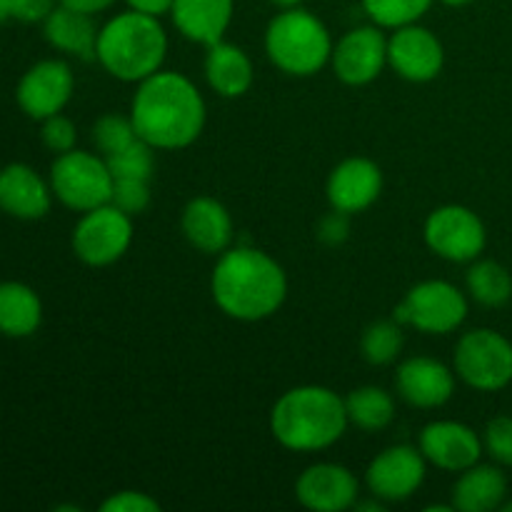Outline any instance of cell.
I'll use <instances>...</instances> for the list:
<instances>
[{
  "instance_id": "obj_1",
  "label": "cell",
  "mask_w": 512,
  "mask_h": 512,
  "mask_svg": "<svg viewBox=\"0 0 512 512\" xmlns=\"http://www.w3.org/2000/svg\"><path fill=\"white\" fill-rule=\"evenodd\" d=\"M130 118L138 138L155 150H180L193 145L203 133L205 100L183 73L158 70L138 85Z\"/></svg>"
},
{
  "instance_id": "obj_2",
  "label": "cell",
  "mask_w": 512,
  "mask_h": 512,
  "mask_svg": "<svg viewBox=\"0 0 512 512\" xmlns=\"http://www.w3.org/2000/svg\"><path fill=\"white\" fill-rule=\"evenodd\" d=\"M215 305L228 318L258 323L280 310L288 295V278L278 260L248 245L220 253L210 278Z\"/></svg>"
},
{
  "instance_id": "obj_3",
  "label": "cell",
  "mask_w": 512,
  "mask_h": 512,
  "mask_svg": "<svg viewBox=\"0 0 512 512\" xmlns=\"http://www.w3.org/2000/svg\"><path fill=\"white\" fill-rule=\"evenodd\" d=\"M350 425L345 400L323 385H300L278 398L270 410V433L295 453H318L345 435Z\"/></svg>"
},
{
  "instance_id": "obj_4",
  "label": "cell",
  "mask_w": 512,
  "mask_h": 512,
  "mask_svg": "<svg viewBox=\"0 0 512 512\" xmlns=\"http://www.w3.org/2000/svg\"><path fill=\"white\" fill-rule=\"evenodd\" d=\"M168 35L153 15L128 10L100 28L98 63L123 83H143L163 68Z\"/></svg>"
},
{
  "instance_id": "obj_5",
  "label": "cell",
  "mask_w": 512,
  "mask_h": 512,
  "mask_svg": "<svg viewBox=\"0 0 512 512\" xmlns=\"http://www.w3.org/2000/svg\"><path fill=\"white\" fill-rule=\"evenodd\" d=\"M265 53L283 73L308 78L333 58V38L318 15L298 5L270 20L265 30Z\"/></svg>"
},
{
  "instance_id": "obj_6",
  "label": "cell",
  "mask_w": 512,
  "mask_h": 512,
  "mask_svg": "<svg viewBox=\"0 0 512 512\" xmlns=\"http://www.w3.org/2000/svg\"><path fill=\"white\" fill-rule=\"evenodd\" d=\"M113 173L103 155L88 150H68L58 155L50 168V188L53 195L70 210L88 213L110 203L113 193Z\"/></svg>"
},
{
  "instance_id": "obj_7",
  "label": "cell",
  "mask_w": 512,
  "mask_h": 512,
  "mask_svg": "<svg viewBox=\"0 0 512 512\" xmlns=\"http://www.w3.org/2000/svg\"><path fill=\"white\" fill-rule=\"evenodd\" d=\"M455 373L483 393L503 390L512 383V343L498 330H470L455 348Z\"/></svg>"
},
{
  "instance_id": "obj_8",
  "label": "cell",
  "mask_w": 512,
  "mask_h": 512,
  "mask_svg": "<svg viewBox=\"0 0 512 512\" xmlns=\"http://www.w3.org/2000/svg\"><path fill=\"white\" fill-rule=\"evenodd\" d=\"M465 318H468V300L448 280L418 283L395 308V320L400 325H413L428 335L453 333Z\"/></svg>"
},
{
  "instance_id": "obj_9",
  "label": "cell",
  "mask_w": 512,
  "mask_h": 512,
  "mask_svg": "<svg viewBox=\"0 0 512 512\" xmlns=\"http://www.w3.org/2000/svg\"><path fill=\"white\" fill-rule=\"evenodd\" d=\"M130 243H133V218L113 203L83 213L73 230V253L90 268L118 263L128 253Z\"/></svg>"
},
{
  "instance_id": "obj_10",
  "label": "cell",
  "mask_w": 512,
  "mask_h": 512,
  "mask_svg": "<svg viewBox=\"0 0 512 512\" xmlns=\"http://www.w3.org/2000/svg\"><path fill=\"white\" fill-rule=\"evenodd\" d=\"M425 243L440 258L450 263H470L488 243L483 220L465 205L435 208L425 220Z\"/></svg>"
},
{
  "instance_id": "obj_11",
  "label": "cell",
  "mask_w": 512,
  "mask_h": 512,
  "mask_svg": "<svg viewBox=\"0 0 512 512\" xmlns=\"http://www.w3.org/2000/svg\"><path fill=\"white\" fill-rule=\"evenodd\" d=\"M425 455L420 448L393 445L383 450L365 470V483L373 498L383 503H403L425 483Z\"/></svg>"
},
{
  "instance_id": "obj_12",
  "label": "cell",
  "mask_w": 512,
  "mask_h": 512,
  "mask_svg": "<svg viewBox=\"0 0 512 512\" xmlns=\"http://www.w3.org/2000/svg\"><path fill=\"white\" fill-rule=\"evenodd\" d=\"M75 90V75L65 60H40L20 78L15 98L20 110L33 120L63 113Z\"/></svg>"
},
{
  "instance_id": "obj_13",
  "label": "cell",
  "mask_w": 512,
  "mask_h": 512,
  "mask_svg": "<svg viewBox=\"0 0 512 512\" xmlns=\"http://www.w3.org/2000/svg\"><path fill=\"white\" fill-rule=\"evenodd\" d=\"M445 63L443 43L433 30L418 23L395 28L388 38V65L410 83H430L440 75Z\"/></svg>"
},
{
  "instance_id": "obj_14",
  "label": "cell",
  "mask_w": 512,
  "mask_h": 512,
  "mask_svg": "<svg viewBox=\"0 0 512 512\" xmlns=\"http://www.w3.org/2000/svg\"><path fill=\"white\" fill-rule=\"evenodd\" d=\"M333 70L345 85H368L388 65V38L380 25L353 28L333 45Z\"/></svg>"
},
{
  "instance_id": "obj_15",
  "label": "cell",
  "mask_w": 512,
  "mask_h": 512,
  "mask_svg": "<svg viewBox=\"0 0 512 512\" xmlns=\"http://www.w3.org/2000/svg\"><path fill=\"white\" fill-rule=\"evenodd\" d=\"M420 453L435 468L463 473L473 468L483 455V440L470 425L458 420H435L420 433Z\"/></svg>"
},
{
  "instance_id": "obj_16",
  "label": "cell",
  "mask_w": 512,
  "mask_h": 512,
  "mask_svg": "<svg viewBox=\"0 0 512 512\" xmlns=\"http://www.w3.org/2000/svg\"><path fill=\"white\" fill-rule=\"evenodd\" d=\"M358 478L345 465L318 463L300 473L295 495L303 508L315 512H340L358 503Z\"/></svg>"
},
{
  "instance_id": "obj_17",
  "label": "cell",
  "mask_w": 512,
  "mask_h": 512,
  "mask_svg": "<svg viewBox=\"0 0 512 512\" xmlns=\"http://www.w3.org/2000/svg\"><path fill=\"white\" fill-rule=\"evenodd\" d=\"M395 388H398L400 398L413 408H443L455 393V373L440 360L418 355V358H408L405 363H400Z\"/></svg>"
},
{
  "instance_id": "obj_18",
  "label": "cell",
  "mask_w": 512,
  "mask_h": 512,
  "mask_svg": "<svg viewBox=\"0 0 512 512\" xmlns=\"http://www.w3.org/2000/svg\"><path fill=\"white\" fill-rule=\"evenodd\" d=\"M380 190H383V173L378 163L368 158H348L333 168L325 193L330 208L355 215L368 210L380 198Z\"/></svg>"
},
{
  "instance_id": "obj_19",
  "label": "cell",
  "mask_w": 512,
  "mask_h": 512,
  "mask_svg": "<svg viewBox=\"0 0 512 512\" xmlns=\"http://www.w3.org/2000/svg\"><path fill=\"white\" fill-rule=\"evenodd\" d=\"M53 203V188L30 165L10 163L0 170V210L18 220H40Z\"/></svg>"
},
{
  "instance_id": "obj_20",
  "label": "cell",
  "mask_w": 512,
  "mask_h": 512,
  "mask_svg": "<svg viewBox=\"0 0 512 512\" xmlns=\"http://www.w3.org/2000/svg\"><path fill=\"white\" fill-rule=\"evenodd\" d=\"M180 225H183V235L188 238V243L205 255L225 253L233 243L235 230L228 208L208 195L193 198L185 205Z\"/></svg>"
},
{
  "instance_id": "obj_21",
  "label": "cell",
  "mask_w": 512,
  "mask_h": 512,
  "mask_svg": "<svg viewBox=\"0 0 512 512\" xmlns=\"http://www.w3.org/2000/svg\"><path fill=\"white\" fill-rule=\"evenodd\" d=\"M233 10L235 0H175L170 15L183 38L213 45L228 33Z\"/></svg>"
},
{
  "instance_id": "obj_22",
  "label": "cell",
  "mask_w": 512,
  "mask_h": 512,
  "mask_svg": "<svg viewBox=\"0 0 512 512\" xmlns=\"http://www.w3.org/2000/svg\"><path fill=\"white\" fill-rule=\"evenodd\" d=\"M45 40L55 50L75 55L80 60H98V33L93 15L80 13V10L58 5L43 23Z\"/></svg>"
},
{
  "instance_id": "obj_23",
  "label": "cell",
  "mask_w": 512,
  "mask_h": 512,
  "mask_svg": "<svg viewBox=\"0 0 512 512\" xmlns=\"http://www.w3.org/2000/svg\"><path fill=\"white\" fill-rule=\"evenodd\" d=\"M205 78H208L210 88L223 98H240L253 88L255 70L243 48L218 40V43L208 45Z\"/></svg>"
},
{
  "instance_id": "obj_24",
  "label": "cell",
  "mask_w": 512,
  "mask_h": 512,
  "mask_svg": "<svg viewBox=\"0 0 512 512\" xmlns=\"http://www.w3.org/2000/svg\"><path fill=\"white\" fill-rule=\"evenodd\" d=\"M508 495V480L495 465H480L463 470L453 488V510L490 512L503 508Z\"/></svg>"
},
{
  "instance_id": "obj_25",
  "label": "cell",
  "mask_w": 512,
  "mask_h": 512,
  "mask_svg": "<svg viewBox=\"0 0 512 512\" xmlns=\"http://www.w3.org/2000/svg\"><path fill=\"white\" fill-rule=\"evenodd\" d=\"M43 303L30 285L0 283V333L8 338H28L40 328Z\"/></svg>"
},
{
  "instance_id": "obj_26",
  "label": "cell",
  "mask_w": 512,
  "mask_h": 512,
  "mask_svg": "<svg viewBox=\"0 0 512 512\" xmlns=\"http://www.w3.org/2000/svg\"><path fill=\"white\" fill-rule=\"evenodd\" d=\"M345 410H348L350 425L365 430V433H378L393 423L395 400L388 390L378 388V385H365L345 398Z\"/></svg>"
},
{
  "instance_id": "obj_27",
  "label": "cell",
  "mask_w": 512,
  "mask_h": 512,
  "mask_svg": "<svg viewBox=\"0 0 512 512\" xmlns=\"http://www.w3.org/2000/svg\"><path fill=\"white\" fill-rule=\"evenodd\" d=\"M468 290L480 305L500 308L512 298V275L495 260H478L468 270Z\"/></svg>"
},
{
  "instance_id": "obj_28",
  "label": "cell",
  "mask_w": 512,
  "mask_h": 512,
  "mask_svg": "<svg viewBox=\"0 0 512 512\" xmlns=\"http://www.w3.org/2000/svg\"><path fill=\"white\" fill-rule=\"evenodd\" d=\"M363 358L370 365H388L403 350V330L398 320H378L363 333Z\"/></svg>"
},
{
  "instance_id": "obj_29",
  "label": "cell",
  "mask_w": 512,
  "mask_h": 512,
  "mask_svg": "<svg viewBox=\"0 0 512 512\" xmlns=\"http://www.w3.org/2000/svg\"><path fill=\"white\" fill-rule=\"evenodd\" d=\"M433 0H363L368 18L380 28H403L418 23L430 10Z\"/></svg>"
},
{
  "instance_id": "obj_30",
  "label": "cell",
  "mask_w": 512,
  "mask_h": 512,
  "mask_svg": "<svg viewBox=\"0 0 512 512\" xmlns=\"http://www.w3.org/2000/svg\"><path fill=\"white\" fill-rule=\"evenodd\" d=\"M110 173L115 178H140V180H153L155 173V148L145 143L143 138L133 140L125 145L123 150L113 155H105Z\"/></svg>"
},
{
  "instance_id": "obj_31",
  "label": "cell",
  "mask_w": 512,
  "mask_h": 512,
  "mask_svg": "<svg viewBox=\"0 0 512 512\" xmlns=\"http://www.w3.org/2000/svg\"><path fill=\"white\" fill-rule=\"evenodd\" d=\"M133 140H138V130H135L130 115L125 118V115L108 113L103 118H98V123L93 125V143L103 158L105 155L118 153V150H123Z\"/></svg>"
},
{
  "instance_id": "obj_32",
  "label": "cell",
  "mask_w": 512,
  "mask_h": 512,
  "mask_svg": "<svg viewBox=\"0 0 512 512\" xmlns=\"http://www.w3.org/2000/svg\"><path fill=\"white\" fill-rule=\"evenodd\" d=\"M150 200H153V193H150V180L140 178H115L113 193H110V203L115 208H120L123 213H128L130 218L145 213L150 208Z\"/></svg>"
},
{
  "instance_id": "obj_33",
  "label": "cell",
  "mask_w": 512,
  "mask_h": 512,
  "mask_svg": "<svg viewBox=\"0 0 512 512\" xmlns=\"http://www.w3.org/2000/svg\"><path fill=\"white\" fill-rule=\"evenodd\" d=\"M40 138H43L45 148L53 150L55 155H63L68 153V150H75V143H78V130H75L73 120L58 113L43 120Z\"/></svg>"
},
{
  "instance_id": "obj_34",
  "label": "cell",
  "mask_w": 512,
  "mask_h": 512,
  "mask_svg": "<svg viewBox=\"0 0 512 512\" xmlns=\"http://www.w3.org/2000/svg\"><path fill=\"white\" fill-rule=\"evenodd\" d=\"M483 448L488 450L495 463L512 465V418L500 415V418L490 420L485 428Z\"/></svg>"
},
{
  "instance_id": "obj_35",
  "label": "cell",
  "mask_w": 512,
  "mask_h": 512,
  "mask_svg": "<svg viewBox=\"0 0 512 512\" xmlns=\"http://www.w3.org/2000/svg\"><path fill=\"white\" fill-rule=\"evenodd\" d=\"M103 512H158L160 503L155 498H150L148 493H135V490H123V493H115L100 505Z\"/></svg>"
},
{
  "instance_id": "obj_36",
  "label": "cell",
  "mask_w": 512,
  "mask_h": 512,
  "mask_svg": "<svg viewBox=\"0 0 512 512\" xmlns=\"http://www.w3.org/2000/svg\"><path fill=\"white\" fill-rule=\"evenodd\" d=\"M55 10V0H10V18L20 23H45Z\"/></svg>"
},
{
  "instance_id": "obj_37",
  "label": "cell",
  "mask_w": 512,
  "mask_h": 512,
  "mask_svg": "<svg viewBox=\"0 0 512 512\" xmlns=\"http://www.w3.org/2000/svg\"><path fill=\"white\" fill-rule=\"evenodd\" d=\"M350 215L348 213H340V210H330L318 225V235L323 243L328 245H340L350 233V223H348Z\"/></svg>"
},
{
  "instance_id": "obj_38",
  "label": "cell",
  "mask_w": 512,
  "mask_h": 512,
  "mask_svg": "<svg viewBox=\"0 0 512 512\" xmlns=\"http://www.w3.org/2000/svg\"><path fill=\"white\" fill-rule=\"evenodd\" d=\"M173 3L175 0H128L130 10L153 15V18H160V15L170 13V10H173Z\"/></svg>"
},
{
  "instance_id": "obj_39",
  "label": "cell",
  "mask_w": 512,
  "mask_h": 512,
  "mask_svg": "<svg viewBox=\"0 0 512 512\" xmlns=\"http://www.w3.org/2000/svg\"><path fill=\"white\" fill-rule=\"evenodd\" d=\"M113 3L115 0H60V5H68V8L80 10V13L88 15L103 13V10H108Z\"/></svg>"
},
{
  "instance_id": "obj_40",
  "label": "cell",
  "mask_w": 512,
  "mask_h": 512,
  "mask_svg": "<svg viewBox=\"0 0 512 512\" xmlns=\"http://www.w3.org/2000/svg\"><path fill=\"white\" fill-rule=\"evenodd\" d=\"M270 3L278 5V8H283V10H288V8H298L303 0H270Z\"/></svg>"
},
{
  "instance_id": "obj_41",
  "label": "cell",
  "mask_w": 512,
  "mask_h": 512,
  "mask_svg": "<svg viewBox=\"0 0 512 512\" xmlns=\"http://www.w3.org/2000/svg\"><path fill=\"white\" fill-rule=\"evenodd\" d=\"M10 18V0H0V23Z\"/></svg>"
},
{
  "instance_id": "obj_42",
  "label": "cell",
  "mask_w": 512,
  "mask_h": 512,
  "mask_svg": "<svg viewBox=\"0 0 512 512\" xmlns=\"http://www.w3.org/2000/svg\"><path fill=\"white\" fill-rule=\"evenodd\" d=\"M445 5H453V8H460V5H468L473 3V0H443Z\"/></svg>"
},
{
  "instance_id": "obj_43",
  "label": "cell",
  "mask_w": 512,
  "mask_h": 512,
  "mask_svg": "<svg viewBox=\"0 0 512 512\" xmlns=\"http://www.w3.org/2000/svg\"><path fill=\"white\" fill-rule=\"evenodd\" d=\"M503 510L505 512H512V503H503Z\"/></svg>"
}]
</instances>
